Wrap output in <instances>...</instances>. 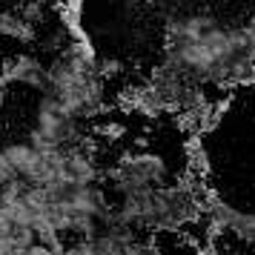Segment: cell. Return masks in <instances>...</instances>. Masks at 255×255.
I'll list each match as a JSON object with an SVG mask.
<instances>
[{"label":"cell","instance_id":"obj_1","mask_svg":"<svg viewBox=\"0 0 255 255\" xmlns=\"http://www.w3.org/2000/svg\"><path fill=\"white\" fill-rule=\"evenodd\" d=\"M0 35L12 37V40H17V43H32L35 40V26L26 23L23 17H20V12H3L0 14Z\"/></svg>","mask_w":255,"mask_h":255},{"label":"cell","instance_id":"obj_2","mask_svg":"<svg viewBox=\"0 0 255 255\" xmlns=\"http://www.w3.org/2000/svg\"><path fill=\"white\" fill-rule=\"evenodd\" d=\"M95 135L101 140H121L127 138V124L124 121H118V118H104L101 124H95Z\"/></svg>","mask_w":255,"mask_h":255}]
</instances>
